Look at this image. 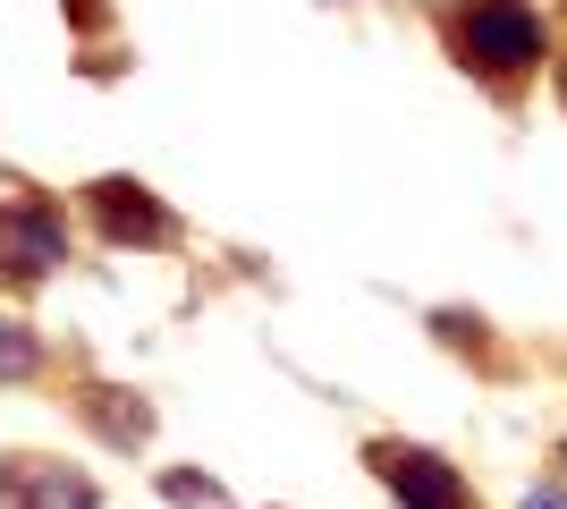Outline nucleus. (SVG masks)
<instances>
[{
	"instance_id": "obj_1",
	"label": "nucleus",
	"mask_w": 567,
	"mask_h": 509,
	"mask_svg": "<svg viewBox=\"0 0 567 509\" xmlns=\"http://www.w3.org/2000/svg\"><path fill=\"white\" fill-rule=\"evenodd\" d=\"M441 34H450L457 69L499 77V85L525 77L550 51V26H543L534 0H450V9H441Z\"/></svg>"
},
{
	"instance_id": "obj_2",
	"label": "nucleus",
	"mask_w": 567,
	"mask_h": 509,
	"mask_svg": "<svg viewBox=\"0 0 567 509\" xmlns=\"http://www.w3.org/2000/svg\"><path fill=\"white\" fill-rule=\"evenodd\" d=\"M364 459H373V476L399 492L406 509H474L466 476H457L450 459H432V450H406V441H373Z\"/></svg>"
},
{
	"instance_id": "obj_3",
	"label": "nucleus",
	"mask_w": 567,
	"mask_h": 509,
	"mask_svg": "<svg viewBox=\"0 0 567 509\" xmlns=\"http://www.w3.org/2000/svg\"><path fill=\"white\" fill-rule=\"evenodd\" d=\"M85 204H94V221H102V238H111V246H162L169 238V213L136 187V179H94Z\"/></svg>"
},
{
	"instance_id": "obj_4",
	"label": "nucleus",
	"mask_w": 567,
	"mask_h": 509,
	"mask_svg": "<svg viewBox=\"0 0 567 509\" xmlns=\"http://www.w3.org/2000/svg\"><path fill=\"white\" fill-rule=\"evenodd\" d=\"M9 509H94V485L69 476V467L18 459V467H9Z\"/></svg>"
},
{
	"instance_id": "obj_5",
	"label": "nucleus",
	"mask_w": 567,
	"mask_h": 509,
	"mask_svg": "<svg viewBox=\"0 0 567 509\" xmlns=\"http://www.w3.org/2000/svg\"><path fill=\"white\" fill-rule=\"evenodd\" d=\"M0 255H18L25 272L60 264V221L43 204H0Z\"/></svg>"
},
{
	"instance_id": "obj_6",
	"label": "nucleus",
	"mask_w": 567,
	"mask_h": 509,
	"mask_svg": "<svg viewBox=\"0 0 567 509\" xmlns=\"http://www.w3.org/2000/svg\"><path fill=\"white\" fill-rule=\"evenodd\" d=\"M94 416H102V434H111V441H144V425H153L144 399H136V408H127V399H94Z\"/></svg>"
},
{
	"instance_id": "obj_7",
	"label": "nucleus",
	"mask_w": 567,
	"mask_h": 509,
	"mask_svg": "<svg viewBox=\"0 0 567 509\" xmlns=\"http://www.w3.org/2000/svg\"><path fill=\"white\" fill-rule=\"evenodd\" d=\"M0 374H34V339L18 323H0Z\"/></svg>"
},
{
	"instance_id": "obj_8",
	"label": "nucleus",
	"mask_w": 567,
	"mask_h": 509,
	"mask_svg": "<svg viewBox=\"0 0 567 509\" xmlns=\"http://www.w3.org/2000/svg\"><path fill=\"white\" fill-rule=\"evenodd\" d=\"M169 501H204V509H213L220 485H204V476H169Z\"/></svg>"
},
{
	"instance_id": "obj_9",
	"label": "nucleus",
	"mask_w": 567,
	"mask_h": 509,
	"mask_svg": "<svg viewBox=\"0 0 567 509\" xmlns=\"http://www.w3.org/2000/svg\"><path fill=\"white\" fill-rule=\"evenodd\" d=\"M60 9H76L85 26H102V0H60Z\"/></svg>"
},
{
	"instance_id": "obj_10",
	"label": "nucleus",
	"mask_w": 567,
	"mask_h": 509,
	"mask_svg": "<svg viewBox=\"0 0 567 509\" xmlns=\"http://www.w3.org/2000/svg\"><path fill=\"white\" fill-rule=\"evenodd\" d=\"M559 94H567V60H559Z\"/></svg>"
}]
</instances>
